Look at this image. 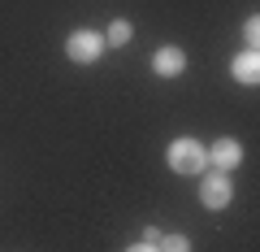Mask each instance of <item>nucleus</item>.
<instances>
[{"label": "nucleus", "instance_id": "obj_8", "mask_svg": "<svg viewBox=\"0 0 260 252\" xmlns=\"http://www.w3.org/2000/svg\"><path fill=\"white\" fill-rule=\"evenodd\" d=\"M104 39H109L113 48H121V44L130 39V22H113V26H109V35H104Z\"/></svg>", "mask_w": 260, "mask_h": 252}, {"label": "nucleus", "instance_id": "obj_1", "mask_svg": "<svg viewBox=\"0 0 260 252\" xmlns=\"http://www.w3.org/2000/svg\"><path fill=\"white\" fill-rule=\"evenodd\" d=\"M165 161H169L174 174H200L204 161H208V152H204V144H195V139H174L169 152H165Z\"/></svg>", "mask_w": 260, "mask_h": 252}, {"label": "nucleus", "instance_id": "obj_4", "mask_svg": "<svg viewBox=\"0 0 260 252\" xmlns=\"http://www.w3.org/2000/svg\"><path fill=\"white\" fill-rule=\"evenodd\" d=\"M182 66H186L182 48H160V52L152 57V70H156L160 78H174V74H182Z\"/></svg>", "mask_w": 260, "mask_h": 252}, {"label": "nucleus", "instance_id": "obj_2", "mask_svg": "<svg viewBox=\"0 0 260 252\" xmlns=\"http://www.w3.org/2000/svg\"><path fill=\"white\" fill-rule=\"evenodd\" d=\"M234 196L230 178H225V170H217V174H204V187H200V200H204L208 209H225Z\"/></svg>", "mask_w": 260, "mask_h": 252}, {"label": "nucleus", "instance_id": "obj_6", "mask_svg": "<svg viewBox=\"0 0 260 252\" xmlns=\"http://www.w3.org/2000/svg\"><path fill=\"white\" fill-rule=\"evenodd\" d=\"M208 161H217V170H234V165L243 161L239 139H217V144H213V152H208Z\"/></svg>", "mask_w": 260, "mask_h": 252}, {"label": "nucleus", "instance_id": "obj_5", "mask_svg": "<svg viewBox=\"0 0 260 252\" xmlns=\"http://www.w3.org/2000/svg\"><path fill=\"white\" fill-rule=\"evenodd\" d=\"M230 74L239 78V83H247V87H256V83H260V57H256V48H251V52H243V57H234Z\"/></svg>", "mask_w": 260, "mask_h": 252}, {"label": "nucleus", "instance_id": "obj_3", "mask_svg": "<svg viewBox=\"0 0 260 252\" xmlns=\"http://www.w3.org/2000/svg\"><path fill=\"white\" fill-rule=\"evenodd\" d=\"M100 48H104V39L95 35V31H74L70 35V44H65V52H70V61H95L100 57Z\"/></svg>", "mask_w": 260, "mask_h": 252}, {"label": "nucleus", "instance_id": "obj_7", "mask_svg": "<svg viewBox=\"0 0 260 252\" xmlns=\"http://www.w3.org/2000/svg\"><path fill=\"white\" fill-rule=\"evenodd\" d=\"M156 252H191V239H186V235H160Z\"/></svg>", "mask_w": 260, "mask_h": 252}, {"label": "nucleus", "instance_id": "obj_10", "mask_svg": "<svg viewBox=\"0 0 260 252\" xmlns=\"http://www.w3.org/2000/svg\"><path fill=\"white\" fill-rule=\"evenodd\" d=\"M130 252H156V243H135Z\"/></svg>", "mask_w": 260, "mask_h": 252}, {"label": "nucleus", "instance_id": "obj_9", "mask_svg": "<svg viewBox=\"0 0 260 252\" xmlns=\"http://www.w3.org/2000/svg\"><path fill=\"white\" fill-rule=\"evenodd\" d=\"M243 35H247V44H251V48H256V35H260V22H256V18H251V22H247V26H243Z\"/></svg>", "mask_w": 260, "mask_h": 252}]
</instances>
